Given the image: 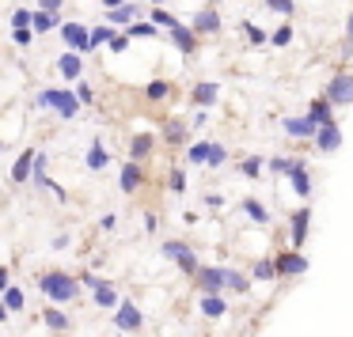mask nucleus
Here are the masks:
<instances>
[{
  "label": "nucleus",
  "instance_id": "f257e3e1",
  "mask_svg": "<svg viewBox=\"0 0 353 337\" xmlns=\"http://www.w3.org/2000/svg\"><path fill=\"white\" fill-rule=\"evenodd\" d=\"M39 288L46 292V299H54V303H72V299L80 296V281L69 273H61V269H50V273L39 276Z\"/></svg>",
  "mask_w": 353,
  "mask_h": 337
},
{
  "label": "nucleus",
  "instance_id": "f03ea898",
  "mask_svg": "<svg viewBox=\"0 0 353 337\" xmlns=\"http://www.w3.org/2000/svg\"><path fill=\"white\" fill-rule=\"evenodd\" d=\"M39 107L42 110H57L61 118H77L80 114L77 91H65V87H46V91H39Z\"/></svg>",
  "mask_w": 353,
  "mask_h": 337
},
{
  "label": "nucleus",
  "instance_id": "7ed1b4c3",
  "mask_svg": "<svg viewBox=\"0 0 353 337\" xmlns=\"http://www.w3.org/2000/svg\"><path fill=\"white\" fill-rule=\"evenodd\" d=\"M61 42L72 54H92V27L84 23H61Z\"/></svg>",
  "mask_w": 353,
  "mask_h": 337
},
{
  "label": "nucleus",
  "instance_id": "20e7f679",
  "mask_svg": "<svg viewBox=\"0 0 353 337\" xmlns=\"http://www.w3.org/2000/svg\"><path fill=\"white\" fill-rule=\"evenodd\" d=\"M327 102L330 107H350L353 102V72H338L327 84Z\"/></svg>",
  "mask_w": 353,
  "mask_h": 337
},
{
  "label": "nucleus",
  "instance_id": "39448f33",
  "mask_svg": "<svg viewBox=\"0 0 353 337\" xmlns=\"http://www.w3.org/2000/svg\"><path fill=\"white\" fill-rule=\"evenodd\" d=\"M114 326L122 329V334H137V329L145 326V314H141V307L133 303V299H122V307L114 311Z\"/></svg>",
  "mask_w": 353,
  "mask_h": 337
},
{
  "label": "nucleus",
  "instance_id": "423d86ee",
  "mask_svg": "<svg viewBox=\"0 0 353 337\" xmlns=\"http://www.w3.org/2000/svg\"><path fill=\"white\" fill-rule=\"evenodd\" d=\"M274 265H277V276H300L307 269V258H304V254H296V250H285V254H277V258H274Z\"/></svg>",
  "mask_w": 353,
  "mask_h": 337
},
{
  "label": "nucleus",
  "instance_id": "0eeeda50",
  "mask_svg": "<svg viewBox=\"0 0 353 337\" xmlns=\"http://www.w3.org/2000/svg\"><path fill=\"white\" fill-rule=\"evenodd\" d=\"M92 299H95V307H103V311H118L122 307V296H118V288L110 281H99L92 288Z\"/></svg>",
  "mask_w": 353,
  "mask_h": 337
},
{
  "label": "nucleus",
  "instance_id": "6e6552de",
  "mask_svg": "<svg viewBox=\"0 0 353 337\" xmlns=\"http://www.w3.org/2000/svg\"><path fill=\"white\" fill-rule=\"evenodd\" d=\"M34 155H39L34 148H23V152H19V160L12 163V182H19V186L31 182L34 178Z\"/></svg>",
  "mask_w": 353,
  "mask_h": 337
},
{
  "label": "nucleus",
  "instance_id": "1a4fd4ad",
  "mask_svg": "<svg viewBox=\"0 0 353 337\" xmlns=\"http://www.w3.org/2000/svg\"><path fill=\"white\" fill-rule=\"evenodd\" d=\"M57 72H61L65 80H77L80 84V76H84V57L72 54V50H65V54L57 57Z\"/></svg>",
  "mask_w": 353,
  "mask_h": 337
},
{
  "label": "nucleus",
  "instance_id": "9d476101",
  "mask_svg": "<svg viewBox=\"0 0 353 337\" xmlns=\"http://www.w3.org/2000/svg\"><path fill=\"white\" fill-rule=\"evenodd\" d=\"M190 31L194 34H216V31H221V12H216V8H201L198 16H194Z\"/></svg>",
  "mask_w": 353,
  "mask_h": 337
},
{
  "label": "nucleus",
  "instance_id": "9b49d317",
  "mask_svg": "<svg viewBox=\"0 0 353 337\" xmlns=\"http://www.w3.org/2000/svg\"><path fill=\"white\" fill-rule=\"evenodd\" d=\"M285 133H289V137H296V140H307V137H315V133H319V125H315L312 118H285Z\"/></svg>",
  "mask_w": 353,
  "mask_h": 337
},
{
  "label": "nucleus",
  "instance_id": "f8f14e48",
  "mask_svg": "<svg viewBox=\"0 0 353 337\" xmlns=\"http://www.w3.org/2000/svg\"><path fill=\"white\" fill-rule=\"evenodd\" d=\"M315 144H319V152H338V148H342V133H338V125H323V129L315 133Z\"/></svg>",
  "mask_w": 353,
  "mask_h": 337
},
{
  "label": "nucleus",
  "instance_id": "ddd939ff",
  "mask_svg": "<svg viewBox=\"0 0 353 337\" xmlns=\"http://www.w3.org/2000/svg\"><path fill=\"white\" fill-rule=\"evenodd\" d=\"M171 42H175L179 54H194V50H198V34H194L190 27H183V23H179L175 31H171Z\"/></svg>",
  "mask_w": 353,
  "mask_h": 337
},
{
  "label": "nucleus",
  "instance_id": "4468645a",
  "mask_svg": "<svg viewBox=\"0 0 353 337\" xmlns=\"http://www.w3.org/2000/svg\"><path fill=\"white\" fill-rule=\"evenodd\" d=\"M216 99H221V84H198V87H194V95H190V102H194V107H201V110L213 107Z\"/></svg>",
  "mask_w": 353,
  "mask_h": 337
},
{
  "label": "nucleus",
  "instance_id": "2eb2a0df",
  "mask_svg": "<svg viewBox=\"0 0 353 337\" xmlns=\"http://www.w3.org/2000/svg\"><path fill=\"white\" fill-rule=\"evenodd\" d=\"M141 178H145V175H141V163L130 160V163L122 167V178H118V182H122V193H137Z\"/></svg>",
  "mask_w": 353,
  "mask_h": 337
},
{
  "label": "nucleus",
  "instance_id": "dca6fc26",
  "mask_svg": "<svg viewBox=\"0 0 353 337\" xmlns=\"http://www.w3.org/2000/svg\"><path fill=\"white\" fill-rule=\"evenodd\" d=\"M198 307H201V314H205V318H224V314H228V303H224V296H201Z\"/></svg>",
  "mask_w": 353,
  "mask_h": 337
},
{
  "label": "nucleus",
  "instance_id": "f3484780",
  "mask_svg": "<svg viewBox=\"0 0 353 337\" xmlns=\"http://www.w3.org/2000/svg\"><path fill=\"white\" fill-rule=\"evenodd\" d=\"M137 16H141V8L133 4V0H130V4H122V8H114V12H107V19L114 27H133V19H137Z\"/></svg>",
  "mask_w": 353,
  "mask_h": 337
},
{
  "label": "nucleus",
  "instance_id": "a211bd4d",
  "mask_svg": "<svg viewBox=\"0 0 353 337\" xmlns=\"http://www.w3.org/2000/svg\"><path fill=\"white\" fill-rule=\"evenodd\" d=\"M152 144H156L152 133H137V137L130 140V160H137V163H141L148 152H152Z\"/></svg>",
  "mask_w": 353,
  "mask_h": 337
},
{
  "label": "nucleus",
  "instance_id": "6ab92c4d",
  "mask_svg": "<svg viewBox=\"0 0 353 337\" xmlns=\"http://www.w3.org/2000/svg\"><path fill=\"white\" fill-rule=\"evenodd\" d=\"M307 118H312L315 125H334V118H330V102H327V95H323V99H315L312 107H307Z\"/></svg>",
  "mask_w": 353,
  "mask_h": 337
},
{
  "label": "nucleus",
  "instance_id": "aec40b11",
  "mask_svg": "<svg viewBox=\"0 0 353 337\" xmlns=\"http://www.w3.org/2000/svg\"><path fill=\"white\" fill-rule=\"evenodd\" d=\"M42 322H46L54 334H65V329H69V314H65L61 307H46V311H42Z\"/></svg>",
  "mask_w": 353,
  "mask_h": 337
},
{
  "label": "nucleus",
  "instance_id": "412c9836",
  "mask_svg": "<svg viewBox=\"0 0 353 337\" xmlns=\"http://www.w3.org/2000/svg\"><path fill=\"white\" fill-rule=\"evenodd\" d=\"M292 190H296V197H307V193H312V178H307V167H304V160L296 163V167H292Z\"/></svg>",
  "mask_w": 353,
  "mask_h": 337
},
{
  "label": "nucleus",
  "instance_id": "4be33fe9",
  "mask_svg": "<svg viewBox=\"0 0 353 337\" xmlns=\"http://www.w3.org/2000/svg\"><path fill=\"white\" fill-rule=\"evenodd\" d=\"M307 224H312V213H307V208H300V213L292 216V246H304V239H307Z\"/></svg>",
  "mask_w": 353,
  "mask_h": 337
},
{
  "label": "nucleus",
  "instance_id": "5701e85b",
  "mask_svg": "<svg viewBox=\"0 0 353 337\" xmlns=\"http://www.w3.org/2000/svg\"><path fill=\"white\" fill-rule=\"evenodd\" d=\"M61 31V16H50V12H34V23H31V31L34 34H50V31Z\"/></svg>",
  "mask_w": 353,
  "mask_h": 337
},
{
  "label": "nucleus",
  "instance_id": "b1692460",
  "mask_svg": "<svg viewBox=\"0 0 353 337\" xmlns=\"http://www.w3.org/2000/svg\"><path fill=\"white\" fill-rule=\"evenodd\" d=\"M88 167H92V171H103V167H107V163H110V155H107V148H103L99 144V140H92V148H88Z\"/></svg>",
  "mask_w": 353,
  "mask_h": 337
},
{
  "label": "nucleus",
  "instance_id": "393cba45",
  "mask_svg": "<svg viewBox=\"0 0 353 337\" xmlns=\"http://www.w3.org/2000/svg\"><path fill=\"white\" fill-rule=\"evenodd\" d=\"M0 299H4V307H8V311H12V314H16V311H23V303H27V296H23V288H16V284H12V288H8V292H4V296H0Z\"/></svg>",
  "mask_w": 353,
  "mask_h": 337
},
{
  "label": "nucleus",
  "instance_id": "a878e982",
  "mask_svg": "<svg viewBox=\"0 0 353 337\" xmlns=\"http://www.w3.org/2000/svg\"><path fill=\"white\" fill-rule=\"evenodd\" d=\"M163 140H168V144H183V140H186V125L183 122H168V125H163Z\"/></svg>",
  "mask_w": 353,
  "mask_h": 337
},
{
  "label": "nucleus",
  "instance_id": "bb28decb",
  "mask_svg": "<svg viewBox=\"0 0 353 337\" xmlns=\"http://www.w3.org/2000/svg\"><path fill=\"white\" fill-rule=\"evenodd\" d=\"M31 23H34V12H27V8L12 12V31H31Z\"/></svg>",
  "mask_w": 353,
  "mask_h": 337
},
{
  "label": "nucleus",
  "instance_id": "cd10ccee",
  "mask_svg": "<svg viewBox=\"0 0 353 337\" xmlns=\"http://www.w3.org/2000/svg\"><path fill=\"white\" fill-rule=\"evenodd\" d=\"M145 95L152 102H160V99H168V95H171V84H168V80H152V84L145 87Z\"/></svg>",
  "mask_w": 353,
  "mask_h": 337
},
{
  "label": "nucleus",
  "instance_id": "c85d7f7f",
  "mask_svg": "<svg viewBox=\"0 0 353 337\" xmlns=\"http://www.w3.org/2000/svg\"><path fill=\"white\" fill-rule=\"evenodd\" d=\"M114 27H92V50L95 46H110V39H114Z\"/></svg>",
  "mask_w": 353,
  "mask_h": 337
},
{
  "label": "nucleus",
  "instance_id": "c756f323",
  "mask_svg": "<svg viewBox=\"0 0 353 337\" xmlns=\"http://www.w3.org/2000/svg\"><path fill=\"white\" fill-rule=\"evenodd\" d=\"M148 16H152V23H156V27H168V31H175V27H179V19L171 16V12H163V8H152Z\"/></svg>",
  "mask_w": 353,
  "mask_h": 337
},
{
  "label": "nucleus",
  "instance_id": "7c9ffc66",
  "mask_svg": "<svg viewBox=\"0 0 353 337\" xmlns=\"http://www.w3.org/2000/svg\"><path fill=\"white\" fill-rule=\"evenodd\" d=\"M243 34H247V42H251V46H262V42H270V34L262 31V27H254L251 19L243 23Z\"/></svg>",
  "mask_w": 353,
  "mask_h": 337
},
{
  "label": "nucleus",
  "instance_id": "2f4dec72",
  "mask_svg": "<svg viewBox=\"0 0 353 337\" xmlns=\"http://www.w3.org/2000/svg\"><path fill=\"white\" fill-rule=\"evenodd\" d=\"M156 31H160L156 23H133V27H125V34H130V39H152Z\"/></svg>",
  "mask_w": 353,
  "mask_h": 337
},
{
  "label": "nucleus",
  "instance_id": "473e14b6",
  "mask_svg": "<svg viewBox=\"0 0 353 337\" xmlns=\"http://www.w3.org/2000/svg\"><path fill=\"white\" fill-rule=\"evenodd\" d=\"M239 171H243L247 178H259L262 175V160H259V155H247V160L239 163Z\"/></svg>",
  "mask_w": 353,
  "mask_h": 337
},
{
  "label": "nucleus",
  "instance_id": "72a5a7b5",
  "mask_svg": "<svg viewBox=\"0 0 353 337\" xmlns=\"http://www.w3.org/2000/svg\"><path fill=\"white\" fill-rule=\"evenodd\" d=\"M300 160H285V155H277V160H270L266 167L270 171H277V175H292V167H296Z\"/></svg>",
  "mask_w": 353,
  "mask_h": 337
},
{
  "label": "nucleus",
  "instance_id": "f704fd0d",
  "mask_svg": "<svg viewBox=\"0 0 353 337\" xmlns=\"http://www.w3.org/2000/svg\"><path fill=\"white\" fill-rule=\"evenodd\" d=\"M243 213L251 216V220L266 224V208H262V205H259V201H254V197H247V201H243Z\"/></svg>",
  "mask_w": 353,
  "mask_h": 337
},
{
  "label": "nucleus",
  "instance_id": "c9c22d12",
  "mask_svg": "<svg viewBox=\"0 0 353 337\" xmlns=\"http://www.w3.org/2000/svg\"><path fill=\"white\" fill-rule=\"evenodd\" d=\"M270 42H274V46H289V42H292V27H289V23H281L274 34H270Z\"/></svg>",
  "mask_w": 353,
  "mask_h": 337
},
{
  "label": "nucleus",
  "instance_id": "e433bc0d",
  "mask_svg": "<svg viewBox=\"0 0 353 337\" xmlns=\"http://www.w3.org/2000/svg\"><path fill=\"white\" fill-rule=\"evenodd\" d=\"M224 160H228V152H224L221 144H209V163H205V167H221Z\"/></svg>",
  "mask_w": 353,
  "mask_h": 337
},
{
  "label": "nucleus",
  "instance_id": "4c0bfd02",
  "mask_svg": "<svg viewBox=\"0 0 353 337\" xmlns=\"http://www.w3.org/2000/svg\"><path fill=\"white\" fill-rule=\"evenodd\" d=\"M266 8L277 16H292V0H266Z\"/></svg>",
  "mask_w": 353,
  "mask_h": 337
},
{
  "label": "nucleus",
  "instance_id": "58836bf2",
  "mask_svg": "<svg viewBox=\"0 0 353 337\" xmlns=\"http://www.w3.org/2000/svg\"><path fill=\"white\" fill-rule=\"evenodd\" d=\"M190 163H209V144H205V140L190 148Z\"/></svg>",
  "mask_w": 353,
  "mask_h": 337
},
{
  "label": "nucleus",
  "instance_id": "ea45409f",
  "mask_svg": "<svg viewBox=\"0 0 353 337\" xmlns=\"http://www.w3.org/2000/svg\"><path fill=\"white\" fill-rule=\"evenodd\" d=\"M77 99H80V107H88V102L95 99V91H92V84H84V80H80L77 84Z\"/></svg>",
  "mask_w": 353,
  "mask_h": 337
},
{
  "label": "nucleus",
  "instance_id": "a19ab883",
  "mask_svg": "<svg viewBox=\"0 0 353 337\" xmlns=\"http://www.w3.org/2000/svg\"><path fill=\"white\" fill-rule=\"evenodd\" d=\"M125 46H130V34H114V39H110V54H125Z\"/></svg>",
  "mask_w": 353,
  "mask_h": 337
},
{
  "label": "nucleus",
  "instance_id": "79ce46f5",
  "mask_svg": "<svg viewBox=\"0 0 353 337\" xmlns=\"http://www.w3.org/2000/svg\"><path fill=\"white\" fill-rule=\"evenodd\" d=\"M168 182H171V190H175V193H183V190H186V175H183V171H171Z\"/></svg>",
  "mask_w": 353,
  "mask_h": 337
},
{
  "label": "nucleus",
  "instance_id": "37998d69",
  "mask_svg": "<svg viewBox=\"0 0 353 337\" xmlns=\"http://www.w3.org/2000/svg\"><path fill=\"white\" fill-rule=\"evenodd\" d=\"M12 42H16V46H31L34 31H12Z\"/></svg>",
  "mask_w": 353,
  "mask_h": 337
},
{
  "label": "nucleus",
  "instance_id": "c03bdc74",
  "mask_svg": "<svg viewBox=\"0 0 353 337\" xmlns=\"http://www.w3.org/2000/svg\"><path fill=\"white\" fill-rule=\"evenodd\" d=\"M353 54V16L345 19V50H342V57H350Z\"/></svg>",
  "mask_w": 353,
  "mask_h": 337
},
{
  "label": "nucleus",
  "instance_id": "a18cd8bd",
  "mask_svg": "<svg viewBox=\"0 0 353 337\" xmlns=\"http://www.w3.org/2000/svg\"><path fill=\"white\" fill-rule=\"evenodd\" d=\"M61 4H65V0H39V12H50V16H57V12H61Z\"/></svg>",
  "mask_w": 353,
  "mask_h": 337
},
{
  "label": "nucleus",
  "instance_id": "49530a36",
  "mask_svg": "<svg viewBox=\"0 0 353 337\" xmlns=\"http://www.w3.org/2000/svg\"><path fill=\"white\" fill-rule=\"evenodd\" d=\"M99 228H103V231H114V228H118V216H114V213H107V216L99 220Z\"/></svg>",
  "mask_w": 353,
  "mask_h": 337
},
{
  "label": "nucleus",
  "instance_id": "de8ad7c7",
  "mask_svg": "<svg viewBox=\"0 0 353 337\" xmlns=\"http://www.w3.org/2000/svg\"><path fill=\"white\" fill-rule=\"evenodd\" d=\"M12 284H8V265H0V292H8Z\"/></svg>",
  "mask_w": 353,
  "mask_h": 337
},
{
  "label": "nucleus",
  "instance_id": "09e8293b",
  "mask_svg": "<svg viewBox=\"0 0 353 337\" xmlns=\"http://www.w3.org/2000/svg\"><path fill=\"white\" fill-rule=\"evenodd\" d=\"M8 314H12V311L4 307V299H0V322H8Z\"/></svg>",
  "mask_w": 353,
  "mask_h": 337
},
{
  "label": "nucleus",
  "instance_id": "8fccbe9b",
  "mask_svg": "<svg viewBox=\"0 0 353 337\" xmlns=\"http://www.w3.org/2000/svg\"><path fill=\"white\" fill-rule=\"evenodd\" d=\"M152 4H156V8H160V4H163V0H152Z\"/></svg>",
  "mask_w": 353,
  "mask_h": 337
},
{
  "label": "nucleus",
  "instance_id": "3c124183",
  "mask_svg": "<svg viewBox=\"0 0 353 337\" xmlns=\"http://www.w3.org/2000/svg\"><path fill=\"white\" fill-rule=\"evenodd\" d=\"M0 152H4V140H0Z\"/></svg>",
  "mask_w": 353,
  "mask_h": 337
}]
</instances>
